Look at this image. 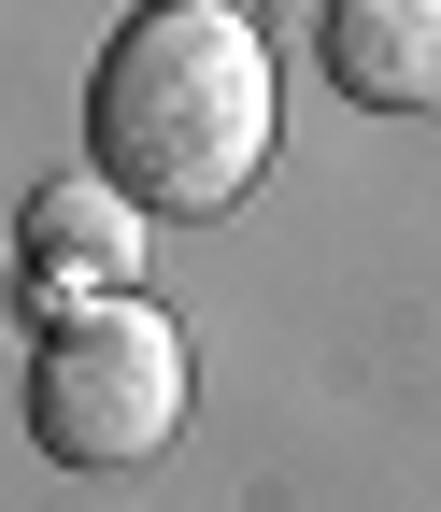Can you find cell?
Instances as JSON below:
<instances>
[{"mask_svg":"<svg viewBox=\"0 0 441 512\" xmlns=\"http://www.w3.org/2000/svg\"><path fill=\"white\" fill-rule=\"evenodd\" d=\"M328 86L370 114H441V0H328Z\"/></svg>","mask_w":441,"mask_h":512,"instance_id":"cell-4","label":"cell"},{"mask_svg":"<svg viewBox=\"0 0 441 512\" xmlns=\"http://www.w3.org/2000/svg\"><path fill=\"white\" fill-rule=\"evenodd\" d=\"M15 242H29L43 313H57V299H100V285H129V256H143V200H129L114 171H100V185L72 171V185H43V200H29V228H15Z\"/></svg>","mask_w":441,"mask_h":512,"instance_id":"cell-3","label":"cell"},{"mask_svg":"<svg viewBox=\"0 0 441 512\" xmlns=\"http://www.w3.org/2000/svg\"><path fill=\"white\" fill-rule=\"evenodd\" d=\"M242 15H299V0H242Z\"/></svg>","mask_w":441,"mask_h":512,"instance_id":"cell-5","label":"cell"},{"mask_svg":"<svg viewBox=\"0 0 441 512\" xmlns=\"http://www.w3.org/2000/svg\"><path fill=\"white\" fill-rule=\"evenodd\" d=\"M86 128H100V171L143 214H228L271 171V43H257V15L242 0H143L100 57V86H86Z\"/></svg>","mask_w":441,"mask_h":512,"instance_id":"cell-1","label":"cell"},{"mask_svg":"<svg viewBox=\"0 0 441 512\" xmlns=\"http://www.w3.org/2000/svg\"><path fill=\"white\" fill-rule=\"evenodd\" d=\"M29 427L57 441L72 470H129L185 427V328L143 285H100V299H57V328L29 356Z\"/></svg>","mask_w":441,"mask_h":512,"instance_id":"cell-2","label":"cell"}]
</instances>
